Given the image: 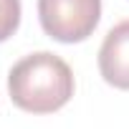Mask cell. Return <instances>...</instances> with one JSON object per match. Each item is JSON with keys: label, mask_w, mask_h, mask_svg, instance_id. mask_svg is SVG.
Listing matches in <instances>:
<instances>
[{"label": "cell", "mask_w": 129, "mask_h": 129, "mask_svg": "<svg viewBox=\"0 0 129 129\" xmlns=\"http://www.w3.org/2000/svg\"><path fill=\"white\" fill-rule=\"evenodd\" d=\"M101 79L121 91H129V18L109 28L99 48Z\"/></svg>", "instance_id": "obj_3"}, {"label": "cell", "mask_w": 129, "mask_h": 129, "mask_svg": "<svg viewBox=\"0 0 129 129\" xmlns=\"http://www.w3.org/2000/svg\"><path fill=\"white\" fill-rule=\"evenodd\" d=\"M20 25V0H0V43L8 41Z\"/></svg>", "instance_id": "obj_4"}, {"label": "cell", "mask_w": 129, "mask_h": 129, "mask_svg": "<svg viewBox=\"0 0 129 129\" xmlns=\"http://www.w3.org/2000/svg\"><path fill=\"white\" fill-rule=\"evenodd\" d=\"M101 18V0H38V20L58 43L86 41Z\"/></svg>", "instance_id": "obj_2"}, {"label": "cell", "mask_w": 129, "mask_h": 129, "mask_svg": "<svg viewBox=\"0 0 129 129\" xmlns=\"http://www.w3.org/2000/svg\"><path fill=\"white\" fill-rule=\"evenodd\" d=\"M74 89L76 79L71 66L51 51L28 53L8 71L10 101L28 114H53L63 109Z\"/></svg>", "instance_id": "obj_1"}]
</instances>
